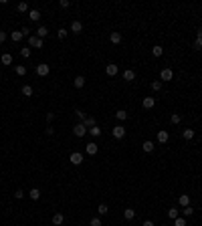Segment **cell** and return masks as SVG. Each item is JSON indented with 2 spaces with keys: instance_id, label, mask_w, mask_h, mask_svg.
Wrapping results in <instances>:
<instances>
[{
  "instance_id": "obj_1",
  "label": "cell",
  "mask_w": 202,
  "mask_h": 226,
  "mask_svg": "<svg viewBox=\"0 0 202 226\" xmlns=\"http://www.w3.org/2000/svg\"><path fill=\"white\" fill-rule=\"evenodd\" d=\"M83 159H85V155H83L81 151H73V154L69 155V162H71L73 166H81V164H83Z\"/></svg>"
},
{
  "instance_id": "obj_2",
  "label": "cell",
  "mask_w": 202,
  "mask_h": 226,
  "mask_svg": "<svg viewBox=\"0 0 202 226\" xmlns=\"http://www.w3.org/2000/svg\"><path fill=\"white\" fill-rule=\"evenodd\" d=\"M111 135H113L115 140H123L125 137V127L123 125H115V127L111 129Z\"/></svg>"
},
{
  "instance_id": "obj_3",
  "label": "cell",
  "mask_w": 202,
  "mask_h": 226,
  "mask_svg": "<svg viewBox=\"0 0 202 226\" xmlns=\"http://www.w3.org/2000/svg\"><path fill=\"white\" fill-rule=\"evenodd\" d=\"M172 79H174L172 69H162V71H160V81H172Z\"/></svg>"
},
{
  "instance_id": "obj_4",
  "label": "cell",
  "mask_w": 202,
  "mask_h": 226,
  "mask_svg": "<svg viewBox=\"0 0 202 226\" xmlns=\"http://www.w3.org/2000/svg\"><path fill=\"white\" fill-rule=\"evenodd\" d=\"M29 44L34 47V48H43V39H39L37 34H30V36H29Z\"/></svg>"
},
{
  "instance_id": "obj_5",
  "label": "cell",
  "mask_w": 202,
  "mask_h": 226,
  "mask_svg": "<svg viewBox=\"0 0 202 226\" xmlns=\"http://www.w3.org/2000/svg\"><path fill=\"white\" fill-rule=\"evenodd\" d=\"M87 131H89V129L85 127V123H77L75 127H73V133L77 135V137H83V135H85Z\"/></svg>"
},
{
  "instance_id": "obj_6",
  "label": "cell",
  "mask_w": 202,
  "mask_h": 226,
  "mask_svg": "<svg viewBox=\"0 0 202 226\" xmlns=\"http://www.w3.org/2000/svg\"><path fill=\"white\" fill-rule=\"evenodd\" d=\"M49 71H51V69H49V65H45V63L37 65V75H39V77H47Z\"/></svg>"
},
{
  "instance_id": "obj_7",
  "label": "cell",
  "mask_w": 202,
  "mask_h": 226,
  "mask_svg": "<svg viewBox=\"0 0 202 226\" xmlns=\"http://www.w3.org/2000/svg\"><path fill=\"white\" fill-rule=\"evenodd\" d=\"M142 105H144V109H152V107L156 105V99H154V97H144Z\"/></svg>"
},
{
  "instance_id": "obj_8",
  "label": "cell",
  "mask_w": 202,
  "mask_h": 226,
  "mask_svg": "<svg viewBox=\"0 0 202 226\" xmlns=\"http://www.w3.org/2000/svg\"><path fill=\"white\" fill-rule=\"evenodd\" d=\"M81 30H83V24H81V20H73V22H71V33L79 34Z\"/></svg>"
},
{
  "instance_id": "obj_9",
  "label": "cell",
  "mask_w": 202,
  "mask_h": 226,
  "mask_svg": "<svg viewBox=\"0 0 202 226\" xmlns=\"http://www.w3.org/2000/svg\"><path fill=\"white\" fill-rule=\"evenodd\" d=\"M168 140H170V133L166 129H160L158 131V141H160V144H166Z\"/></svg>"
},
{
  "instance_id": "obj_10",
  "label": "cell",
  "mask_w": 202,
  "mask_h": 226,
  "mask_svg": "<svg viewBox=\"0 0 202 226\" xmlns=\"http://www.w3.org/2000/svg\"><path fill=\"white\" fill-rule=\"evenodd\" d=\"M117 71H119V69H117V65H113V63L105 67V73L109 75V77H115V75H117Z\"/></svg>"
},
{
  "instance_id": "obj_11",
  "label": "cell",
  "mask_w": 202,
  "mask_h": 226,
  "mask_svg": "<svg viewBox=\"0 0 202 226\" xmlns=\"http://www.w3.org/2000/svg\"><path fill=\"white\" fill-rule=\"evenodd\" d=\"M73 85L77 87V89H81V87H85V77H83V75H77V77L73 79Z\"/></svg>"
},
{
  "instance_id": "obj_12",
  "label": "cell",
  "mask_w": 202,
  "mask_h": 226,
  "mask_svg": "<svg viewBox=\"0 0 202 226\" xmlns=\"http://www.w3.org/2000/svg\"><path fill=\"white\" fill-rule=\"evenodd\" d=\"M97 149H99V147H97V144H95V141H91V144H87L85 151H87L89 155H95V154H97Z\"/></svg>"
},
{
  "instance_id": "obj_13",
  "label": "cell",
  "mask_w": 202,
  "mask_h": 226,
  "mask_svg": "<svg viewBox=\"0 0 202 226\" xmlns=\"http://www.w3.org/2000/svg\"><path fill=\"white\" fill-rule=\"evenodd\" d=\"M178 204L182 208H186V206H190V196H188V194H182V196L178 198Z\"/></svg>"
},
{
  "instance_id": "obj_14",
  "label": "cell",
  "mask_w": 202,
  "mask_h": 226,
  "mask_svg": "<svg viewBox=\"0 0 202 226\" xmlns=\"http://www.w3.org/2000/svg\"><path fill=\"white\" fill-rule=\"evenodd\" d=\"M123 218H125V220H134V218H135V210H134V208H125V210H123Z\"/></svg>"
},
{
  "instance_id": "obj_15",
  "label": "cell",
  "mask_w": 202,
  "mask_h": 226,
  "mask_svg": "<svg viewBox=\"0 0 202 226\" xmlns=\"http://www.w3.org/2000/svg\"><path fill=\"white\" fill-rule=\"evenodd\" d=\"M29 18L33 20V22H37V20H41V10H29Z\"/></svg>"
},
{
  "instance_id": "obj_16",
  "label": "cell",
  "mask_w": 202,
  "mask_h": 226,
  "mask_svg": "<svg viewBox=\"0 0 202 226\" xmlns=\"http://www.w3.org/2000/svg\"><path fill=\"white\" fill-rule=\"evenodd\" d=\"M63 220H65V216H63L61 212L53 214V224H55V226H61V224H63Z\"/></svg>"
},
{
  "instance_id": "obj_17",
  "label": "cell",
  "mask_w": 202,
  "mask_h": 226,
  "mask_svg": "<svg viewBox=\"0 0 202 226\" xmlns=\"http://www.w3.org/2000/svg\"><path fill=\"white\" fill-rule=\"evenodd\" d=\"M142 149H144L146 154H152V151H154V144H152V141H144V144H142Z\"/></svg>"
},
{
  "instance_id": "obj_18",
  "label": "cell",
  "mask_w": 202,
  "mask_h": 226,
  "mask_svg": "<svg viewBox=\"0 0 202 226\" xmlns=\"http://www.w3.org/2000/svg\"><path fill=\"white\" fill-rule=\"evenodd\" d=\"M109 40H111L113 44H119V43H121V34H119V33H111V34H109Z\"/></svg>"
},
{
  "instance_id": "obj_19",
  "label": "cell",
  "mask_w": 202,
  "mask_h": 226,
  "mask_svg": "<svg viewBox=\"0 0 202 226\" xmlns=\"http://www.w3.org/2000/svg\"><path fill=\"white\" fill-rule=\"evenodd\" d=\"M47 34H49V29H47V26H39V29H37V36H39V39H45Z\"/></svg>"
},
{
  "instance_id": "obj_20",
  "label": "cell",
  "mask_w": 202,
  "mask_h": 226,
  "mask_svg": "<svg viewBox=\"0 0 202 226\" xmlns=\"http://www.w3.org/2000/svg\"><path fill=\"white\" fill-rule=\"evenodd\" d=\"M14 73L18 75V77H24V75H26V67H24V65H16V67H14Z\"/></svg>"
},
{
  "instance_id": "obj_21",
  "label": "cell",
  "mask_w": 202,
  "mask_h": 226,
  "mask_svg": "<svg viewBox=\"0 0 202 226\" xmlns=\"http://www.w3.org/2000/svg\"><path fill=\"white\" fill-rule=\"evenodd\" d=\"M20 93H22V97H30V95H33V87H30V85H24L22 89H20Z\"/></svg>"
},
{
  "instance_id": "obj_22",
  "label": "cell",
  "mask_w": 202,
  "mask_h": 226,
  "mask_svg": "<svg viewBox=\"0 0 202 226\" xmlns=\"http://www.w3.org/2000/svg\"><path fill=\"white\" fill-rule=\"evenodd\" d=\"M182 137H184V140H188V141L194 140V129H184L182 131Z\"/></svg>"
},
{
  "instance_id": "obj_23",
  "label": "cell",
  "mask_w": 202,
  "mask_h": 226,
  "mask_svg": "<svg viewBox=\"0 0 202 226\" xmlns=\"http://www.w3.org/2000/svg\"><path fill=\"white\" fill-rule=\"evenodd\" d=\"M0 61H2V65H10V63H12V55H10V53H4L2 57H0Z\"/></svg>"
},
{
  "instance_id": "obj_24",
  "label": "cell",
  "mask_w": 202,
  "mask_h": 226,
  "mask_svg": "<svg viewBox=\"0 0 202 226\" xmlns=\"http://www.w3.org/2000/svg\"><path fill=\"white\" fill-rule=\"evenodd\" d=\"M22 36H24V34H22V33H20V30H14V33H10V39L14 40V43H18V40H20V39H22Z\"/></svg>"
},
{
  "instance_id": "obj_25",
  "label": "cell",
  "mask_w": 202,
  "mask_h": 226,
  "mask_svg": "<svg viewBox=\"0 0 202 226\" xmlns=\"http://www.w3.org/2000/svg\"><path fill=\"white\" fill-rule=\"evenodd\" d=\"M123 79H125V81H134V79H135V73L131 71V69H127V71L123 73Z\"/></svg>"
},
{
  "instance_id": "obj_26",
  "label": "cell",
  "mask_w": 202,
  "mask_h": 226,
  "mask_svg": "<svg viewBox=\"0 0 202 226\" xmlns=\"http://www.w3.org/2000/svg\"><path fill=\"white\" fill-rule=\"evenodd\" d=\"M194 48H198V51L202 48V29H198V39H196V43H194Z\"/></svg>"
},
{
  "instance_id": "obj_27",
  "label": "cell",
  "mask_w": 202,
  "mask_h": 226,
  "mask_svg": "<svg viewBox=\"0 0 202 226\" xmlns=\"http://www.w3.org/2000/svg\"><path fill=\"white\" fill-rule=\"evenodd\" d=\"M29 196L33 198V200H39V198H41V190H39V188H33V190L29 192Z\"/></svg>"
},
{
  "instance_id": "obj_28",
  "label": "cell",
  "mask_w": 202,
  "mask_h": 226,
  "mask_svg": "<svg viewBox=\"0 0 202 226\" xmlns=\"http://www.w3.org/2000/svg\"><path fill=\"white\" fill-rule=\"evenodd\" d=\"M152 55H154V57H162V55H164V48L160 47V44H156V47L152 48Z\"/></svg>"
},
{
  "instance_id": "obj_29",
  "label": "cell",
  "mask_w": 202,
  "mask_h": 226,
  "mask_svg": "<svg viewBox=\"0 0 202 226\" xmlns=\"http://www.w3.org/2000/svg\"><path fill=\"white\" fill-rule=\"evenodd\" d=\"M83 123H85L87 129H91V127H95V117H87V119L83 121Z\"/></svg>"
},
{
  "instance_id": "obj_30",
  "label": "cell",
  "mask_w": 202,
  "mask_h": 226,
  "mask_svg": "<svg viewBox=\"0 0 202 226\" xmlns=\"http://www.w3.org/2000/svg\"><path fill=\"white\" fill-rule=\"evenodd\" d=\"M168 216H170V218H172V220H176V218H178V216H180V212H178V208H170V210H168Z\"/></svg>"
},
{
  "instance_id": "obj_31",
  "label": "cell",
  "mask_w": 202,
  "mask_h": 226,
  "mask_svg": "<svg viewBox=\"0 0 202 226\" xmlns=\"http://www.w3.org/2000/svg\"><path fill=\"white\" fill-rule=\"evenodd\" d=\"M115 117H117V119H119V121H125V119H127V111L119 109V111H117V113H115Z\"/></svg>"
},
{
  "instance_id": "obj_32",
  "label": "cell",
  "mask_w": 202,
  "mask_h": 226,
  "mask_svg": "<svg viewBox=\"0 0 202 226\" xmlns=\"http://www.w3.org/2000/svg\"><path fill=\"white\" fill-rule=\"evenodd\" d=\"M16 10H18L20 14H22V12H29V4H26V2H20V4L16 6Z\"/></svg>"
},
{
  "instance_id": "obj_33",
  "label": "cell",
  "mask_w": 202,
  "mask_h": 226,
  "mask_svg": "<svg viewBox=\"0 0 202 226\" xmlns=\"http://www.w3.org/2000/svg\"><path fill=\"white\" fill-rule=\"evenodd\" d=\"M170 121H172V123H174V125H178V123H180V121H182V115H180V113H174V115H172V117H170Z\"/></svg>"
},
{
  "instance_id": "obj_34",
  "label": "cell",
  "mask_w": 202,
  "mask_h": 226,
  "mask_svg": "<svg viewBox=\"0 0 202 226\" xmlns=\"http://www.w3.org/2000/svg\"><path fill=\"white\" fill-rule=\"evenodd\" d=\"M75 113H77V119H79V123H83V121L87 119V115H85V111H81V109H77L75 111Z\"/></svg>"
},
{
  "instance_id": "obj_35",
  "label": "cell",
  "mask_w": 202,
  "mask_h": 226,
  "mask_svg": "<svg viewBox=\"0 0 202 226\" xmlns=\"http://www.w3.org/2000/svg\"><path fill=\"white\" fill-rule=\"evenodd\" d=\"M89 133H91L93 137H99V135H101V127H97V125H95V127H91V129H89Z\"/></svg>"
},
{
  "instance_id": "obj_36",
  "label": "cell",
  "mask_w": 202,
  "mask_h": 226,
  "mask_svg": "<svg viewBox=\"0 0 202 226\" xmlns=\"http://www.w3.org/2000/svg\"><path fill=\"white\" fill-rule=\"evenodd\" d=\"M97 212H99L101 216H103V214H107V212H109V208H107V204H99V208H97Z\"/></svg>"
},
{
  "instance_id": "obj_37",
  "label": "cell",
  "mask_w": 202,
  "mask_h": 226,
  "mask_svg": "<svg viewBox=\"0 0 202 226\" xmlns=\"http://www.w3.org/2000/svg\"><path fill=\"white\" fill-rule=\"evenodd\" d=\"M182 214H184V216H192V214H194V208H192V206L182 208Z\"/></svg>"
},
{
  "instance_id": "obj_38",
  "label": "cell",
  "mask_w": 202,
  "mask_h": 226,
  "mask_svg": "<svg viewBox=\"0 0 202 226\" xmlns=\"http://www.w3.org/2000/svg\"><path fill=\"white\" fill-rule=\"evenodd\" d=\"M67 34H69V30H67V29H59V30H57V36H59V39H65Z\"/></svg>"
},
{
  "instance_id": "obj_39",
  "label": "cell",
  "mask_w": 202,
  "mask_h": 226,
  "mask_svg": "<svg viewBox=\"0 0 202 226\" xmlns=\"http://www.w3.org/2000/svg\"><path fill=\"white\" fill-rule=\"evenodd\" d=\"M174 226H186V220H184L182 216H178L176 220H174Z\"/></svg>"
},
{
  "instance_id": "obj_40",
  "label": "cell",
  "mask_w": 202,
  "mask_h": 226,
  "mask_svg": "<svg viewBox=\"0 0 202 226\" xmlns=\"http://www.w3.org/2000/svg\"><path fill=\"white\" fill-rule=\"evenodd\" d=\"M152 89H154V91H160V89H162V81H154L152 83Z\"/></svg>"
},
{
  "instance_id": "obj_41",
  "label": "cell",
  "mask_w": 202,
  "mask_h": 226,
  "mask_svg": "<svg viewBox=\"0 0 202 226\" xmlns=\"http://www.w3.org/2000/svg\"><path fill=\"white\" fill-rule=\"evenodd\" d=\"M20 55H22L24 59H29L30 57V48H20Z\"/></svg>"
},
{
  "instance_id": "obj_42",
  "label": "cell",
  "mask_w": 202,
  "mask_h": 226,
  "mask_svg": "<svg viewBox=\"0 0 202 226\" xmlns=\"http://www.w3.org/2000/svg\"><path fill=\"white\" fill-rule=\"evenodd\" d=\"M14 198H16V200H22V198H24V192H22V190H16V192H14Z\"/></svg>"
},
{
  "instance_id": "obj_43",
  "label": "cell",
  "mask_w": 202,
  "mask_h": 226,
  "mask_svg": "<svg viewBox=\"0 0 202 226\" xmlns=\"http://www.w3.org/2000/svg\"><path fill=\"white\" fill-rule=\"evenodd\" d=\"M89 226H103V224H101V220H99V218H93V220L89 222Z\"/></svg>"
},
{
  "instance_id": "obj_44",
  "label": "cell",
  "mask_w": 202,
  "mask_h": 226,
  "mask_svg": "<svg viewBox=\"0 0 202 226\" xmlns=\"http://www.w3.org/2000/svg\"><path fill=\"white\" fill-rule=\"evenodd\" d=\"M59 4H61V8H69V6H71V2H69V0H61Z\"/></svg>"
},
{
  "instance_id": "obj_45",
  "label": "cell",
  "mask_w": 202,
  "mask_h": 226,
  "mask_svg": "<svg viewBox=\"0 0 202 226\" xmlns=\"http://www.w3.org/2000/svg\"><path fill=\"white\" fill-rule=\"evenodd\" d=\"M45 133H47V135H53L55 129H53V127H47V129H45Z\"/></svg>"
},
{
  "instance_id": "obj_46",
  "label": "cell",
  "mask_w": 202,
  "mask_h": 226,
  "mask_svg": "<svg viewBox=\"0 0 202 226\" xmlns=\"http://www.w3.org/2000/svg\"><path fill=\"white\" fill-rule=\"evenodd\" d=\"M4 40H6V33L2 30V33H0V43H4Z\"/></svg>"
},
{
  "instance_id": "obj_47",
  "label": "cell",
  "mask_w": 202,
  "mask_h": 226,
  "mask_svg": "<svg viewBox=\"0 0 202 226\" xmlns=\"http://www.w3.org/2000/svg\"><path fill=\"white\" fill-rule=\"evenodd\" d=\"M55 119V113H47V121H53Z\"/></svg>"
},
{
  "instance_id": "obj_48",
  "label": "cell",
  "mask_w": 202,
  "mask_h": 226,
  "mask_svg": "<svg viewBox=\"0 0 202 226\" xmlns=\"http://www.w3.org/2000/svg\"><path fill=\"white\" fill-rule=\"evenodd\" d=\"M142 226H156V224H154V222H152V220H146V222H144V224H142Z\"/></svg>"
}]
</instances>
